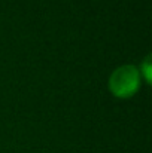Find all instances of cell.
<instances>
[{
	"label": "cell",
	"mask_w": 152,
	"mask_h": 153,
	"mask_svg": "<svg viewBox=\"0 0 152 153\" xmlns=\"http://www.w3.org/2000/svg\"><path fill=\"white\" fill-rule=\"evenodd\" d=\"M149 56L145 59V62H143V65H142V68H140V71H143V76L146 77V80L149 82L151 80V71H149Z\"/></svg>",
	"instance_id": "2"
},
{
	"label": "cell",
	"mask_w": 152,
	"mask_h": 153,
	"mask_svg": "<svg viewBox=\"0 0 152 153\" xmlns=\"http://www.w3.org/2000/svg\"><path fill=\"white\" fill-rule=\"evenodd\" d=\"M139 80V70L134 65H121L112 73L109 79V88L113 92V95L125 98L137 91Z\"/></svg>",
	"instance_id": "1"
}]
</instances>
